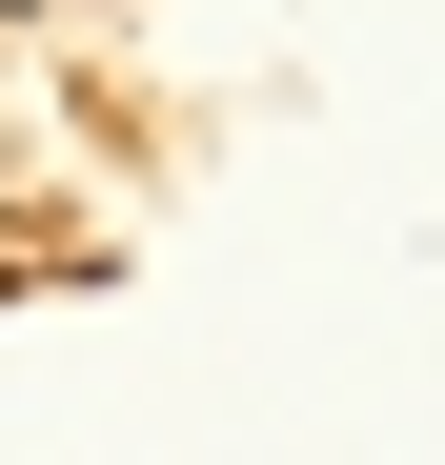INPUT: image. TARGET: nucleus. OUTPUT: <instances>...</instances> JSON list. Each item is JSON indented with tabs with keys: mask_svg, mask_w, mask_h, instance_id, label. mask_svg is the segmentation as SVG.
I'll use <instances>...</instances> for the list:
<instances>
[{
	"mask_svg": "<svg viewBox=\"0 0 445 465\" xmlns=\"http://www.w3.org/2000/svg\"><path fill=\"white\" fill-rule=\"evenodd\" d=\"M0 21H21V0H0Z\"/></svg>",
	"mask_w": 445,
	"mask_h": 465,
	"instance_id": "f257e3e1",
	"label": "nucleus"
}]
</instances>
